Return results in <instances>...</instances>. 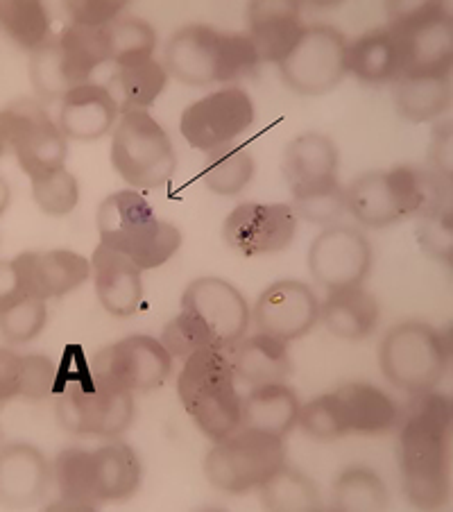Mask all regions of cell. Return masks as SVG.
Returning <instances> with one entry per match:
<instances>
[{
    "label": "cell",
    "mask_w": 453,
    "mask_h": 512,
    "mask_svg": "<svg viewBox=\"0 0 453 512\" xmlns=\"http://www.w3.org/2000/svg\"><path fill=\"white\" fill-rule=\"evenodd\" d=\"M451 424L447 395L420 392L408 401L399 431V467L404 494L417 508L435 510L451 497Z\"/></svg>",
    "instance_id": "obj_1"
},
{
    "label": "cell",
    "mask_w": 453,
    "mask_h": 512,
    "mask_svg": "<svg viewBox=\"0 0 453 512\" xmlns=\"http://www.w3.org/2000/svg\"><path fill=\"white\" fill-rule=\"evenodd\" d=\"M358 223L383 229L451 202V182L420 166H395L356 177L345 191Z\"/></svg>",
    "instance_id": "obj_2"
},
{
    "label": "cell",
    "mask_w": 453,
    "mask_h": 512,
    "mask_svg": "<svg viewBox=\"0 0 453 512\" xmlns=\"http://www.w3.org/2000/svg\"><path fill=\"white\" fill-rule=\"evenodd\" d=\"M250 34L218 32L209 25H186L166 44V71L193 87L250 78L259 68Z\"/></svg>",
    "instance_id": "obj_3"
},
{
    "label": "cell",
    "mask_w": 453,
    "mask_h": 512,
    "mask_svg": "<svg viewBox=\"0 0 453 512\" xmlns=\"http://www.w3.org/2000/svg\"><path fill=\"white\" fill-rule=\"evenodd\" d=\"M57 420L68 433L118 438L134 420L136 406L130 390L114 388L102 381L91 365L68 363L64 356L57 372Z\"/></svg>",
    "instance_id": "obj_4"
},
{
    "label": "cell",
    "mask_w": 453,
    "mask_h": 512,
    "mask_svg": "<svg viewBox=\"0 0 453 512\" xmlns=\"http://www.w3.org/2000/svg\"><path fill=\"white\" fill-rule=\"evenodd\" d=\"M177 395L184 411L209 440L220 442L241 429V401L227 352L198 349L186 358L177 377Z\"/></svg>",
    "instance_id": "obj_5"
},
{
    "label": "cell",
    "mask_w": 453,
    "mask_h": 512,
    "mask_svg": "<svg viewBox=\"0 0 453 512\" xmlns=\"http://www.w3.org/2000/svg\"><path fill=\"white\" fill-rule=\"evenodd\" d=\"M100 243L121 252L141 270H155L182 245V232L159 220L150 202L136 191H118L98 207Z\"/></svg>",
    "instance_id": "obj_6"
},
{
    "label": "cell",
    "mask_w": 453,
    "mask_h": 512,
    "mask_svg": "<svg viewBox=\"0 0 453 512\" xmlns=\"http://www.w3.org/2000/svg\"><path fill=\"white\" fill-rule=\"evenodd\" d=\"M451 347L438 329L424 322H401L381 340L379 363L392 386L420 395L447 377Z\"/></svg>",
    "instance_id": "obj_7"
},
{
    "label": "cell",
    "mask_w": 453,
    "mask_h": 512,
    "mask_svg": "<svg viewBox=\"0 0 453 512\" xmlns=\"http://www.w3.org/2000/svg\"><path fill=\"white\" fill-rule=\"evenodd\" d=\"M111 164L134 189H159L175 175L173 141L148 112L125 114L111 134Z\"/></svg>",
    "instance_id": "obj_8"
},
{
    "label": "cell",
    "mask_w": 453,
    "mask_h": 512,
    "mask_svg": "<svg viewBox=\"0 0 453 512\" xmlns=\"http://www.w3.org/2000/svg\"><path fill=\"white\" fill-rule=\"evenodd\" d=\"M286 465L284 438L238 429L229 438L216 442L204 458V474L209 483L227 494H247L261 488L279 467Z\"/></svg>",
    "instance_id": "obj_9"
},
{
    "label": "cell",
    "mask_w": 453,
    "mask_h": 512,
    "mask_svg": "<svg viewBox=\"0 0 453 512\" xmlns=\"http://www.w3.org/2000/svg\"><path fill=\"white\" fill-rule=\"evenodd\" d=\"M0 136L3 152H12L30 179L55 173L66 164V136L37 100L10 102L0 114Z\"/></svg>",
    "instance_id": "obj_10"
},
{
    "label": "cell",
    "mask_w": 453,
    "mask_h": 512,
    "mask_svg": "<svg viewBox=\"0 0 453 512\" xmlns=\"http://www.w3.org/2000/svg\"><path fill=\"white\" fill-rule=\"evenodd\" d=\"M395 39L401 73L444 71L453 62V23L442 3L397 7L388 25Z\"/></svg>",
    "instance_id": "obj_11"
},
{
    "label": "cell",
    "mask_w": 453,
    "mask_h": 512,
    "mask_svg": "<svg viewBox=\"0 0 453 512\" xmlns=\"http://www.w3.org/2000/svg\"><path fill=\"white\" fill-rule=\"evenodd\" d=\"M347 39L338 28L327 23L309 25L279 64L281 80L302 96H322L343 82Z\"/></svg>",
    "instance_id": "obj_12"
},
{
    "label": "cell",
    "mask_w": 453,
    "mask_h": 512,
    "mask_svg": "<svg viewBox=\"0 0 453 512\" xmlns=\"http://www.w3.org/2000/svg\"><path fill=\"white\" fill-rule=\"evenodd\" d=\"M91 370L114 388L145 392L155 390L173 370V356L152 336H130L100 349Z\"/></svg>",
    "instance_id": "obj_13"
},
{
    "label": "cell",
    "mask_w": 453,
    "mask_h": 512,
    "mask_svg": "<svg viewBox=\"0 0 453 512\" xmlns=\"http://www.w3.org/2000/svg\"><path fill=\"white\" fill-rule=\"evenodd\" d=\"M252 123V98L243 89L227 87L188 105L182 114L179 130H182L184 139L191 143V148L209 152L213 148H220V145L232 143Z\"/></svg>",
    "instance_id": "obj_14"
},
{
    "label": "cell",
    "mask_w": 453,
    "mask_h": 512,
    "mask_svg": "<svg viewBox=\"0 0 453 512\" xmlns=\"http://www.w3.org/2000/svg\"><path fill=\"white\" fill-rule=\"evenodd\" d=\"M309 268L329 293L361 286L372 270V245L361 229L333 225L315 238L309 250Z\"/></svg>",
    "instance_id": "obj_15"
},
{
    "label": "cell",
    "mask_w": 453,
    "mask_h": 512,
    "mask_svg": "<svg viewBox=\"0 0 453 512\" xmlns=\"http://www.w3.org/2000/svg\"><path fill=\"white\" fill-rule=\"evenodd\" d=\"M295 232L297 213L290 204H238L222 225L225 243L245 256L286 250Z\"/></svg>",
    "instance_id": "obj_16"
},
{
    "label": "cell",
    "mask_w": 453,
    "mask_h": 512,
    "mask_svg": "<svg viewBox=\"0 0 453 512\" xmlns=\"http://www.w3.org/2000/svg\"><path fill=\"white\" fill-rule=\"evenodd\" d=\"M182 309L198 315L222 352L243 340L250 324V306L243 293L220 277L191 281L182 295Z\"/></svg>",
    "instance_id": "obj_17"
},
{
    "label": "cell",
    "mask_w": 453,
    "mask_h": 512,
    "mask_svg": "<svg viewBox=\"0 0 453 512\" xmlns=\"http://www.w3.org/2000/svg\"><path fill=\"white\" fill-rule=\"evenodd\" d=\"M252 315L259 334L290 343L309 334L318 324L320 302L311 286L286 279L263 290Z\"/></svg>",
    "instance_id": "obj_18"
},
{
    "label": "cell",
    "mask_w": 453,
    "mask_h": 512,
    "mask_svg": "<svg viewBox=\"0 0 453 512\" xmlns=\"http://www.w3.org/2000/svg\"><path fill=\"white\" fill-rule=\"evenodd\" d=\"M14 290L34 300H55L91 277V263L71 250L23 252L10 261Z\"/></svg>",
    "instance_id": "obj_19"
},
{
    "label": "cell",
    "mask_w": 453,
    "mask_h": 512,
    "mask_svg": "<svg viewBox=\"0 0 453 512\" xmlns=\"http://www.w3.org/2000/svg\"><path fill=\"white\" fill-rule=\"evenodd\" d=\"M28 68L32 87L44 102L64 100L73 89L89 84L87 80L96 71V66L68 44L62 34L50 37L46 46L32 53Z\"/></svg>",
    "instance_id": "obj_20"
},
{
    "label": "cell",
    "mask_w": 453,
    "mask_h": 512,
    "mask_svg": "<svg viewBox=\"0 0 453 512\" xmlns=\"http://www.w3.org/2000/svg\"><path fill=\"white\" fill-rule=\"evenodd\" d=\"M93 281H96L98 300L109 315L130 318L143 304L141 268L121 252L107 245H98L91 259Z\"/></svg>",
    "instance_id": "obj_21"
},
{
    "label": "cell",
    "mask_w": 453,
    "mask_h": 512,
    "mask_svg": "<svg viewBox=\"0 0 453 512\" xmlns=\"http://www.w3.org/2000/svg\"><path fill=\"white\" fill-rule=\"evenodd\" d=\"M250 39L259 62L281 64L302 37V12L293 0H254L247 7Z\"/></svg>",
    "instance_id": "obj_22"
},
{
    "label": "cell",
    "mask_w": 453,
    "mask_h": 512,
    "mask_svg": "<svg viewBox=\"0 0 453 512\" xmlns=\"http://www.w3.org/2000/svg\"><path fill=\"white\" fill-rule=\"evenodd\" d=\"M118 107L105 84H84L62 100L59 130L75 141H96L114 130Z\"/></svg>",
    "instance_id": "obj_23"
},
{
    "label": "cell",
    "mask_w": 453,
    "mask_h": 512,
    "mask_svg": "<svg viewBox=\"0 0 453 512\" xmlns=\"http://www.w3.org/2000/svg\"><path fill=\"white\" fill-rule=\"evenodd\" d=\"M46 458L30 445H10L0 458V497L5 506L25 508L44 499L50 485Z\"/></svg>",
    "instance_id": "obj_24"
},
{
    "label": "cell",
    "mask_w": 453,
    "mask_h": 512,
    "mask_svg": "<svg viewBox=\"0 0 453 512\" xmlns=\"http://www.w3.org/2000/svg\"><path fill=\"white\" fill-rule=\"evenodd\" d=\"M284 177L290 191L299 193L338 179V148L324 134H302L288 143L284 155Z\"/></svg>",
    "instance_id": "obj_25"
},
{
    "label": "cell",
    "mask_w": 453,
    "mask_h": 512,
    "mask_svg": "<svg viewBox=\"0 0 453 512\" xmlns=\"http://www.w3.org/2000/svg\"><path fill=\"white\" fill-rule=\"evenodd\" d=\"M227 356L232 363L234 377L252 388L284 383L293 372V361L288 356L286 343L266 334L238 340Z\"/></svg>",
    "instance_id": "obj_26"
},
{
    "label": "cell",
    "mask_w": 453,
    "mask_h": 512,
    "mask_svg": "<svg viewBox=\"0 0 453 512\" xmlns=\"http://www.w3.org/2000/svg\"><path fill=\"white\" fill-rule=\"evenodd\" d=\"M397 112L410 123L433 121L451 107V68L401 73L392 82Z\"/></svg>",
    "instance_id": "obj_27"
},
{
    "label": "cell",
    "mask_w": 453,
    "mask_h": 512,
    "mask_svg": "<svg viewBox=\"0 0 453 512\" xmlns=\"http://www.w3.org/2000/svg\"><path fill=\"white\" fill-rule=\"evenodd\" d=\"M333 395L347 433H386L399 424L395 401L370 383H345Z\"/></svg>",
    "instance_id": "obj_28"
},
{
    "label": "cell",
    "mask_w": 453,
    "mask_h": 512,
    "mask_svg": "<svg viewBox=\"0 0 453 512\" xmlns=\"http://www.w3.org/2000/svg\"><path fill=\"white\" fill-rule=\"evenodd\" d=\"M299 399L293 388L286 383H268V386L252 388L241 401V429L263 431L277 438L286 435L297 426Z\"/></svg>",
    "instance_id": "obj_29"
},
{
    "label": "cell",
    "mask_w": 453,
    "mask_h": 512,
    "mask_svg": "<svg viewBox=\"0 0 453 512\" xmlns=\"http://www.w3.org/2000/svg\"><path fill=\"white\" fill-rule=\"evenodd\" d=\"M379 302L361 286L329 293L320 304V320L333 336L345 340H363L374 334L379 324Z\"/></svg>",
    "instance_id": "obj_30"
},
{
    "label": "cell",
    "mask_w": 453,
    "mask_h": 512,
    "mask_svg": "<svg viewBox=\"0 0 453 512\" xmlns=\"http://www.w3.org/2000/svg\"><path fill=\"white\" fill-rule=\"evenodd\" d=\"M57 368L48 356L30 354L19 356L10 349H0V401L25 397L28 401H41L55 395Z\"/></svg>",
    "instance_id": "obj_31"
},
{
    "label": "cell",
    "mask_w": 453,
    "mask_h": 512,
    "mask_svg": "<svg viewBox=\"0 0 453 512\" xmlns=\"http://www.w3.org/2000/svg\"><path fill=\"white\" fill-rule=\"evenodd\" d=\"M53 479L62 499L48 510H96L102 503L96 488L93 451L78 447L64 449L53 463Z\"/></svg>",
    "instance_id": "obj_32"
},
{
    "label": "cell",
    "mask_w": 453,
    "mask_h": 512,
    "mask_svg": "<svg viewBox=\"0 0 453 512\" xmlns=\"http://www.w3.org/2000/svg\"><path fill=\"white\" fill-rule=\"evenodd\" d=\"M345 68L370 84L395 82L401 75V57L388 28L370 30L347 44Z\"/></svg>",
    "instance_id": "obj_33"
},
{
    "label": "cell",
    "mask_w": 453,
    "mask_h": 512,
    "mask_svg": "<svg viewBox=\"0 0 453 512\" xmlns=\"http://www.w3.org/2000/svg\"><path fill=\"white\" fill-rule=\"evenodd\" d=\"M166 82V68L157 59H148V62L141 64L116 66V71L105 82V89L114 98L118 112H123L125 116L150 107L161 96V91L166 89Z\"/></svg>",
    "instance_id": "obj_34"
},
{
    "label": "cell",
    "mask_w": 453,
    "mask_h": 512,
    "mask_svg": "<svg viewBox=\"0 0 453 512\" xmlns=\"http://www.w3.org/2000/svg\"><path fill=\"white\" fill-rule=\"evenodd\" d=\"M93 465H96V488L98 499L125 501L139 490L141 463L134 449L123 442H111L93 451Z\"/></svg>",
    "instance_id": "obj_35"
},
{
    "label": "cell",
    "mask_w": 453,
    "mask_h": 512,
    "mask_svg": "<svg viewBox=\"0 0 453 512\" xmlns=\"http://www.w3.org/2000/svg\"><path fill=\"white\" fill-rule=\"evenodd\" d=\"M254 175V159L245 145H220L207 152L200 179L209 191L218 195L241 193Z\"/></svg>",
    "instance_id": "obj_36"
},
{
    "label": "cell",
    "mask_w": 453,
    "mask_h": 512,
    "mask_svg": "<svg viewBox=\"0 0 453 512\" xmlns=\"http://www.w3.org/2000/svg\"><path fill=\"white\" fill-rule=\"evenodd\" d=\"M263 508L284 512H313L322 510V501L309 476L293 467H279L270 479L259 488Z\"/></svg>",
    "instance_id": "obj_37"
},
{
    "label": "cell",
    "mask_w": 453,
    "mask_h": 512,
    "mask_svg": "<svg viewBox=\"0 0 453 512\" xmlns=\"http://www.w3.org/2000/svg\"><path fill=\"white\" fill-rule=\"evenodd\" d=\"M0 21L10 41L30 53H37L53 37L50 34L53 21L46 5L39 0H5L0 5Z\"/></svg>",
    "instance_id": "obj_38"
},
{
    "label": "cell",
    "mask_w": 453,
    "mask_h": 512,
    "mask_svg": "<svg viewBox=\"0 0 453 512\" xmlns=\"http://www.w3.org/2000/svg\"><path fill=\"white\" fill-rule=\"evenodd\" d=\"M390 503L386 483L367 467H349L333 483V510L376 512Z\"/></svg>",
    "instance_id": "obj_39"
},
{
    "label": "cell",
    "mask_w": 453,
    "mask_h": 512,
    "mask_svg": "<svg viewBox=\"0 0 453 512\" xmlns=\"http://www.w3.org/2000/svg\"><path fill=\"white\" fill-rule=\"evenodd\" d=\"M48 311L44 300H34L19 290H7L0 300V327L12 345L30 343L46 327Z\"/></svg>",
    "instance_id": "obj_40"
},
{
    "label": "cell",
    "mask_w": 453,
    "mask_h": 512,
    "mask_svg": "<svg viewBox=\"0 0 453 512\" xmlns=\"http://www.w3.org/2000/svg\"><path fill=\"white\" fill-rule=\"evenodd\" d=\"M109 34V62L116 66L141 64L148 59H155L157 32L148 21L125 16L114 21L107 28Z\"/></svg>",
    "instance_id": "obj_41"
},
{
    "label": "cell",
    "mask_w": 453,
    "mask_h": 512,
    "mask_svg": "<svg viewBox=\"0 0 453 512\" xmlns=\"http://www.w3.org/2000/svg\"><path fill=\"white\" fill-rule=\"evenodd\" d=\"M293 200H295V213H299V218L309 220L313 225L336 223L347 209L345 189L340 186L338 179L336 182L299 191L293 195Z\"/></svg>",
    "instance_id": "obj_42"
},
{
    "label": "cell",
    "mask_w": 453,
    "mask_h": 512,
    "mask_svg": "<svg viewBox=\"0 0 453 512\" xmlns=\"http://www.w3.org/2000/svg\"><path fill=\"white\" fill-rule=\"evenodd\" d=\"M32 195L37 207L48 216H66L80 200V186L66 168H59L55 173L34 177Z\"/></svg>",
    "instance_id": "obj_43"
},
{
    "label": "cell",
    "mask_w": 453,
    "mask_h": 512,
    "mask_svg": "<svg viewBox=\"0 0 453 512\" xmlns=\"http://www.w3.org/2000/svg\"><path fill=\"white\" fill-rule=\"evenodd\" d=\"M161 345H164L170 356L173 358H188L191 354L198 352V349L216 347V340H213L211 331L204 327V322L193 315L191 311H184L175 315L164 327V334H161Z\"/></svg>",
    "instance_id": "obj_44"
},
{
    "label": "cell",
    "mask_w": 453,
    "mask_h": 512,
    "mask_svg": "<svg viewBox=\"0 0 453 512\" xmlns=\"http://www.w3.org/2000/svg\"><path fill=\"white\" fill-rule=\"evenodd\" d=\"M297 424L302 426L306 435H311L313 440L320 442H333L347 435V429L340 417V408L336 395H322L311 401H306L304 406H299Z\"/></svg>",
    "instance_id": "obj_45"
},
{
    "label": "cell",
    "mask_w": 453,
    "mask_h": 512,
    "mask_svg": "<svg viewBox=\"0 0 453 512\" xmlns=\"http://www.w3.org/2000/svg\"><path fill=\"white\" fill-rule=\"evenodd\" d=\"M420 236L431 254L438 259H451V202L424 213L420 218Z\"/></svg>",
    "instance_id": "obj_46"
},
{
    "label": "cell",
    "mask_w": 453,
    "mask_h": 512,
    "mask_svg": "<svg viewBox=\"0 0 453 512\" xmlns=\"http://www.w3.org/2000/svg\"><path fill=\"white\" fill-rule=\"evenodd\" d=\"M127 3H80V0H73V3L66 5V12L71 16L73 23L78 25H87V28H107L114 21H118V16L125 10Z\"/></svg>",
    "instance_id": "obj_47"
},
{
    "label": "cell",
    "mask_w": 453,
    "mask_h": 512,
    "mask_svg": "<svg viewBox=\"0 0 453 512\" xmlns=\"http://www.w3.org/2000/svg\"><path fill=\"white\" fill-rule=\"evenodd\" d=\"M431 159L435 168H438V175L451 182V123L435 127L433 136V148H431Z\"/></svg>",
    "instance_id": "obj_48"
}]
</instances>
